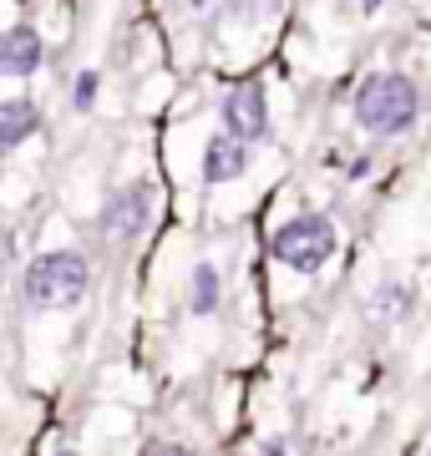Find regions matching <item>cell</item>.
<instances>
[{
	"label": "cell",
	"mask_w": 431,
	"mask_h": 456,
	"mask_svg": "<svg viewBox=\"0 0 431 456\" xmlns=\"http://www.w3.org/2000/svg\"><path fill=\"white\" fill-rule=\"evenodd\" d=\"M416 117H421V92H416L411 77H401V71H370L355 86V122L370 137H401V132L416 127Z\"/></svg>",
	"instance_id": "1"
},
{
	"label": "cell",
	"mask_w": 431,
	"mask_h": 456,
	"mask_svg": "<svg viewBox=\"0 0 431 456\" xmlns=\"http://www.w3.org/2000/svg\"><path fill=\"white\" fill-rule=\"evenodd\" d=\"M20 289H26V299H31L36 310H71L92 289V264L77 248H46L41 259H31Z\"/></svg>",
	"instance_id": "2"
},
{
	"label": "cell",
	"mask_w": 431,
	"mask_h": 456,
	"mask_svg": "<svg viewBox=\"0 0 431 456\" xmlns=\"http://www.w3.org/2000/svg\"><path fill=\"white\" fill-rule=\"evenodd\" d=\"M269 248H274V259H280L284 269H295V274H315V269H325L330 254H335V224L330 218H320V213L284 218V224L274 228Z\"/></svg>",
	"instance_id": "3"
},
{
	"label": "cell",
	"mask_w": 431,
	"mask_h": 456,
	"mask_svg": "<svg viewBox=\"0 0 431 456\" xmlns=\"http://www.w3.org/2000/svg\"><path fill=\"white\" fill-rule=\"evenodd\" d=\"M148 224H152V193L142 188V183L112 193L107 198V208H102V228H107L112 244H133V239H142V228Z\"/></svg>",
	"instance_id": "4"
},
{
	"label": "cell",
	"mask_w": 431,
	"mask_h": 456,
	"mask_svg": "<svg viewBox=\"0 0 431 456\" xmlns=\"http://www.w3.org/2000/svg\"><path fill=\"white\" fill-rule=\"evenodd\" d=\"M224 132H233L239 142H249V147L269 132V102H264V86L259 82L233 86L229 97H224Z\"/></svg>",
	"instance_id": "5"
},
{
	"label": "cell",
	"mask_w": 431,
	"mask_h": 456,
	"mask_svg": "<svg viewBox=\"0 0 431 456\" xmlns=\"http://www.w3.org/2000/svg\"><path fill=\"white\" fill-rule=\"evenodd\" d=\"M244 167H249V142H239L233 132L208 137V147H203V178L208 183H233Z\"/></svg>",
	"instance_id": "6"
},
{
	"label": "cell",
	"mask_w": 431,
	"mask_h": 456,
	"mask_svg": "<svg viewBox=\"0 0 431 456\" xmlns=\"http://www.w3.org/2000/svg\"><path fill=\"white\" fill-rule=\"evenodd\" d=\"M36 66H41V36H36L31 26L0 31V71H5V77H31Z\"/></svg>",
	"instance_id": "7"
},
{
	"label": "cell",
	"mask_w": 431,
	"mask_h": 456,
	"mask_svg": "<svg viewBox=\"0 0 431 456\" xmlns=\"http://www.w3.org/2000/svg\"><path fill=\"white\" fill-rule=\"evenodd\" d=\"M36 127H41L36 102H26V97L0 102V152H5V147H20L26 137H36Z\"/></svg>",
	"instance_id": "8"
},
{
	"label": "cell",
	"mask_w": 431,
	"mask_h": 456,
	"mask_svg": "<svg viewBox=\"0 0 431 456\" xmlns=\"http://www.w3.org/2000/svg\"><path fill=\"white\" fill-rule=\"evenodd\" d=\"M218 294H224L218 269H214V264H199V269H193V314H214L218 310Z\"/></svg>",
	"instance_id": "9"
},
{
	"label": "cell",
	"mask_w": 431,
	"mask_h": 456,
	"mask_svg": "<svg viewBox=\"0 0 431 456\" xmlns=\"http://www.w3.org/2000/svg\"><path fill=\"white\" fill-rule=\"evenodd\" d=\"M370 310L381 314V320H401V314L411 310V294L401 289V284H386V289H376V299H370Z\"/></svg>",
	"instance_id": "10"
},
{
	"label": "cell",
	"mask_w": 431,
	"mask_h": 456,
	"mask_svg": "<svg viewBox=\"0 0 431 456\" xmlns=\"http://www.w3.org/2000/svg\"><path fill=\"white\" fill-rule=\"evenodd\" d=\"M71 97H77V107H92V102H97V71H82V77H77V92H71Z\"/></svg>",
	"instance_id": "11"
},
{
	"label": "cell",
	"mask_w": 431,
	"mask_h": 456,
	"mask_svg": "<svg viewBox=\"0 0 431 456\" xmlns=\"http://www.w3.org/2000/svg\"><path fill=\"white\" fill-rule=\"evenodd\" d=\"M193 5H208V0H193Z\"/></svg>",
	"instance_id": "12"
}]
</instances>
